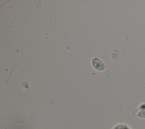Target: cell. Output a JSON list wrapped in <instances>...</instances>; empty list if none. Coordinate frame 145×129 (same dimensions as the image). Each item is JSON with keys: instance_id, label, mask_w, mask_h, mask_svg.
<instances>
[{"instance_id": "obj_1", "label": "cell", "mask_w": 145, "mask_h": 129, "mask_svg": "<svg viewBox=\"0 0 145 129\" xmlns=\"http://www.w3.org/2000/svg\"><path fill=\"white\" fill-rule=\"evenodd\" d=\"M92 64L93 66L95 69H96L100 71H102L105 69L104 64L97 57H95L92 60Z\"/></svg>"}, {"instance_id": "obj_2", "label": "cell", "mask_w": 145, "mask_h": 129, "mask_svg": "<svg viewBox=\"0 0 145 129\" xmlns=\"http://www.w3.org/2000/svg\"><path fill=\"white\" fill-rule=\"evenodd\" d=\"M138 116L141 118H145V110L140 111V112L138 113Z\"/></svg>"}]
</instances>
